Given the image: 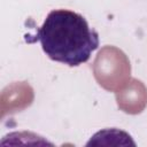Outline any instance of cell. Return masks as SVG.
<instances>
[{
    "label": "cell",
    "instance_id": "obj_1",
    "mask_svg": "<svg viewBox=\"0 0 147 147\" xmlns=\"http://www.w3.org/2000/svg\"><path fill=\"white\" fill-rule=\"evenodd\" d=\"M36 39L53 61L77 67L87 62L100 44L98 32L85 17L68 9H54L37 30Z\"/></svg>",
    "mask_w": 147,
    "mask_h": 147
}]
</instances>
